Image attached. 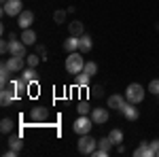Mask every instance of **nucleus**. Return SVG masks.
<instances>
[{"instance_id": "nucleus-16", "label": "nucleus", "mask_w": 159, "mask_h": 157, "mask_svg": "<svg viewBox=\"0 0 159 157\" xmlns=\"http://www.w3.org/2000/svg\"><path fill=\"white\" fill-rule=\"evenodd\" d=\"M21 76L25 79V83H28V85H30V83L34 85L38 81V72H36V68H32V66H25L24 70H21Z\"/></svg>"}, {"instance_id": "nucleus-22", "label": "nucleus", "mask_w": 159, "mask_h": 157, "mask_svg": "<svg viewBox=\"0 0 159 157\" xmlns=\"http://www.w3.org/2000/svg\"><path fill=\"white\" fill-rule=\"evenodd\" d=\"M108 138L112 140V145H117V146L123 145V132H121V130H117V127L108 132Z\"/></svg>"}, {"instance_id": "nucleus-11", "label": "nucleus", "mask_w": 159, "mask_h": 157, "mask_svg": "<svg viewBox=\"0 0 159 157\" xmlns=\"http://www.w3.org/2000/svg\"><path fill=\"white\" fill-rule=\"evenodd\" d=\"M89 117L93 119V123H106L108 121V117H110V113H108V109H91V113H89Z\"/></svg>"}, {"instance_id": "nucleus-33", "label": "nucleus", "mask_w": 159, "mask_h": 157, "mask_svg": "<svg viewBox=\"0 0 159 157\" xmlns=\"http://www.w3.org/2000/svg\"><path fill=\"white\" fill-rule=\"evenodd\" d=\"M102 91H104V89H102V87H100V85H98V87H93V89H91V94H93V96H102Z\"/></svg>"}, {"instance_id": "nucleus-31", "label": "nucleus", "mask_w": 159, "mask_h": 157, "mask_svg": "<svg viewBox=\"0 0 159 157\" xmlns=\"http://www.w3.org/2000/svg\"><path fill=\"white\" fill-rule=\"evenodd\" d=\"M0 53H9V38L0 43Z\"/></svg>"}, {"instance_id": "nucleus-4", "label": "nucleus", "mask_w": 159, "mask_h": 157, "mask_svg": "<svg viewBox=\"0 0 159 157\" xmlns=\"http://www.w3.org/2000/svg\"><path fill=\"white\" fill-rule=\"evenodd\" d=\"M91 127H93V119L87 117V115H79V119L74 121V125H72L74 134H79V136L89 134V132H91Z\"/></svg>"}, {"instance_id": "nucleus-8", "label": "nucleus", "mask_w": 159, "mask_h": 157, "mask_svg": "<svg viewBox=\"0 0 159 157\" xmlns=\"http://www.w3.org/2000/svg\"><path fill=\"white\" fill-rule=\"evenodd\" d=\"M47 117H49V109L47 106H34L30 110V121H34V123L47 121Z\"/></svg>"}, {"instance_id": "nucleus-3", "label": "nucleus", "mask_w": 159, "mask_h": 157, "mask_svg": "<svg viewBox=\"0 0 159 157\" xmlns=\"http://www.w3.org/2000/svg\"><path fill=\"white\" fill-rule=\"evenodd\" d=\"M76 149H79V153H81V155H91V153L98 149V140H96V138H91L89 134H83V136H81V140H79V146H76Z\"/></svg>"}, {"instance_id": "nucleus-2", "label": "nucleus", "mask_w": 159, "mask_h": 157, "mask_svg": "<svg viewBox=\"0 0 159 157\" xmlns=\"http://www.w3.org/2000/svg\"><path fill=\"white\" fill-rule=\"evenodd\" d=\"M125 98H127V102H132V104H140V102L144 100V87L140 83H129L125 87Z\"/></svg>"}, {"instance_id": "nucleus-19", "label": "nucleus", "mask_w": 159, "mask_h": 157, "mask_svg": "<svg viewBox=\"0 0 159 157\" xmlns=\"http://www.w3.org/2000/svg\"><path fill=\"white\" fill-rule=\"evenodd\" d=\"M21 40H24L25 45H36V32H34L32 28L21 30Z\"/></svg>"}, {"instance_id": "nucleus-28", "label": "nucleus", "mask_w": 159, "mask_h": 157, "mask_svg": "<svg viewBox=\"0 0 159 157\" xmlns=\"http://www.w3.org/2000/svg\"><path fill=\"white\" fill-rule=\"evenodd\" d=\"M76 110H79V115H89V113H91V106H89V102L83 100V102L76 104Z\"/></svg>"}, {"instance_id": "nucleus-14", "label": "nucleus", "mask_w": 159, "mask_h": 157, "mask_svg": "<svg viewBox=\"0 0 159 157\" xmlns=\"http://www.w3.org/2000/svg\"><path fill=\"white\" fill-rule=\"evenodd\" d=\"M9 149H15V151H21L24 149V138H21V134H9Z\"/></svg>"}, {"instance_id": "nucleus-35", "label": "nucleus", "mask_w": 159, "mask_h": 157, "mask_svg": "<svg viewBox=\"0 0 159 157\" xmlns=\"http://www.w3.org/2000/svg\"><path fill=\"white\" fill-rule=\"evenodd\" d=\"M157 157H159V151H157Z\"/></svg>"}, {"instance_id": "nucleus-23", "label": "nucleus", "mask_w": 159, "mask_h": 157, "mask_svg": "<svg viewBox=\"0 0 159 157\" xmlns=\"http://www.w3.org/2000/svg\"><path fill=\"white\" fill-rule=\"evenodd\" d=\"M112 140H110L108 136H104V138H98V149H102V151H106V153H110V149H112Z\"/></svg>"}, {"instance_id": "nucleus-29", "label": "nucleus", "mask_w": 159, "mask_h": 157, "mask_svg": "<svg viewBox=\"0 0 159 157\" xmlns=\"http://www.w3.org/2000/svg\"><path fill=\"white\" fill-rule=\"evenodd\" d=\"M148 94H153V96H159V79H153V81L148 83Z\"/></svg>"}, {"instance_id": "nucleus-15", "label": "nucleus", "mask_w": 159, "mask_h": 157, "mask_svg": "<svg viewBox=\"0 0 159 157\" xmlns=\"http://www.w3.org/2000/svg\"><path fill=\"white\" fill-rule=\"evenodd\" d=\"M134 157H155V151L151 149L148 142H140V146L134 151Z\"/></svg>"}, {"instance_id": "nucleus-30", "label": "nucleus", "mask_w": 159, "mask_h": 157, "mask_svg": "<svg viewBox=\"0 0 159 157\" xmlns=\"http://www.w3.org/2000/svg\"><path fill=\"white\" fill-rule=\"evenodd\" d=\"M148 145H151V149L155 151V157H157V151H159V138H155V140H151Z\"/></svg>"}, {"instance_id": "nucleus-25", "label": "nucleus", "mask_w": 159, "mask_h": 157, "mask_svg": "<svg viewBox=\"0 0 159 157\" xmlns=\"http://www.w3.org/2000/svg\"><path fill=\"white\" fill-rule=\"evenodd\" d=\"M40 60H43V58H40V53H30V55H25V64H28V66H32V68H36Z\"/></svg>"}, {"instance_id": "nucleus-17", "label": "nucleus", "mask_w": 159, "mask_h": 157, "mask_svg": "<svg viewBox=\"0 0 159 157\" xmlns=\"http://www.w3.org/2000/svg\"><path fill=\"white\" fill-rule=\"evenodd\" d=\"M11 74H13V70L7 66V62H2V64H0V85H2V87L11 83Z\"/></svg>"}, {"instance_id": "nucleus-20", "label": "nucleus", "mask_w": 159, "mask_h": 157, "mask_svg": "<svg viewBox=\"0 0 159 157\" xmlns=\"http://www.w3.org/2000/svg\"><path fill=\"white\" fill-rule=\"evenodd\" d=\"M68 32H70L72 36H83V34H85V25L76 19V21H72V24H68Z\"/></svg>"}, {"instance_id": "nucleus-34", "label": "nucleus", "mask_w": 159, "mask_h": 157, "mask_svg": "<svg viewBox=\"0 0 159 157\" xmlns=\"http://www.w3.org/2000/svg\"><path fill=\"white\" fill-rule=\"evenodd\" d=\"M4 2H7V0H2V4H4Z\"/></svg>"}, {"instance_id": "nucleus-32", "label": "nucleus", "mask_w": 159, "mask_h": 157, "mask_svg": "<svg viewBox=\"0 0 159 157\" xmlns=\"http://www.w3.org/2000/svg\"><path fill=\"white\" fill-rule=\"evenodd\" d=\"M91 155H93V157H108L110 153H106V151H102V149H96V151H93Z\"/></svg>"}, {"instance_id": "nucleus-24", "label": "nucleus", "mask_w": 159, "mask_h": 157, "mask_svg": "<svg viewBox=\"0 0 159 157\" xmlns=\"http://www.w3.org/2000/svg\"><path fill=\"white\" fill-rule=\"evenodd\" d=\"M13 125H15V123H13V119L4 117V119L0 121V132H2V134H11L13 132Z\"/></svg>"}, {"instance_id": "nucleus-10", "label": "nucleus", "mask_w": 159, "mask_h": 157, "mask_svg": "<svg viewBox=\"0 0 159 157\" xmlns=\"http://www.w3.org/2000/svg\"><path fill=\"white\" fill-rule=\"evenodd\" d=\"M7 66L11 68L13 72H21L28 64H25V58H21V55H11V58L7 60Z\"/></svg>"}, {"instance_id": "nucleus-6", "label": "nucleus", "mask_w": 159, "mask_h": 157, "mask_svg": "<svg viewBox=\"0 0 159 157\" xmlns=\"http://www.w3.org/2000/svg\"><path fill=\"white\" fill-rule=\"evenodd\" d=\"M13 100H17V91H15V85L11 81L9 85H4L0 89V104L2 106H9V104H13Z\"/></svg>"}, {"instance_id": "nucleus-18", "label": "nucleus", "mask_w": 159, "mask_h": 157, "mask_svg": "<svg viewBox=\"0 0 159 157\" xmlns=\"http://www.w3.org/2000/svg\"><path fill=\"white\" fill-rule=\"evenodd\" d=\"M79 38H81V36H72V34H70V36L64 40V51H66V53H74V51H79Z\"/></svg>"}, {"instance_id": "nucleus-26", "label": "nucleus", "mask_w": 159, "mask_h": 157, "mask_svg": "<svg viewBox=\"0 0 159 157\" xmlns=\"http://www.w3.org/2000/svg\"><path fill=\"white\" fill-rule=\"evenodd\" d=\"M83 72L89 74V76H96V72H98V64H96V62H85V68H83Z\"/></svg>"}, {"instance_id": "nucleus-1", "label": "nucleus", "mask_w": 159, "mask_h": 157, "mask_svg": "<svg viewBox=\"0 0 159 157\" xmlns=\"http://www.w3.org/2000/svg\"><path fill=\"white\" fill-rule=\"evenodd\" d=\"M83 68H85V60L81 58V51L68 53V58H66V72L79 74V72H83Z\"/></svg>"}, {"instance_id": "nucleus-13", "label": "nucleus", "mask_w": 159, "mask_h": 157, "mask_svg": "<svg viewBox=\"0 0 159 157\" xmlns=\"http://www.w3.org/2000/svg\"><path fill=\"white\" fill-rule=\"evenodd\" d=\"M93 49V38L89 36V34H83V36L79 38V51L81 53H89Z\"/></svg>"}, {"instance_id": "nucleus-12", "label": "nucleus", "mask_w": 159, "mask_h": 157, "mask_svg": "<svg viewBox=\"0 0 159 157\" xmlns=\"http://www.w3.org/2000/svg\"><path fill=\"white\" fill-rule=\"evenodd\" d=\"M121 113H123V117H125L127 121H136L138 117H140V110L136 109V104H132V102H127Z\"/></svg>"}, {"instance_id": "nucleus-5", "label": "nucleus", "mask_w": 159, "mask_h": 157, "mask_svg": "<svg viewBox=\"0 0 159 157\" xmlns=\"http://www.w3.org/2000/svg\"><path fill=\"white\" fill-rule=\"evenodd\" d=\"M24 11V2L21 0H7L2 4V13L7 17H19V13Z\"/></svg>"}, {"instance_id": "nucleus-9", "label": "nucleus", "mask_w": 159, "mask_h": 157, "mask_svg": "<svg viewBox=\"0 0 159 157\" xmlns=\"http://www.w3.org/2000/svg\"><path fill=\"white\" fill-rule=\"evenodd\" d=\"M125 104H127V98H125V96H119V94L108 96V109L119 110V113H121V110L125 109Z\"/></svg>"}, {"instance_id": "nucleus-21", "label": "nucleus", "mask_w": 159, "mask_h": 157, "mask_svg": "<svg viewBox=\"0 0 159 157\" xmlns=\"http://www.w3.org/2000/svg\"><path fill=\"white\" fill-rule=\"evenodd\" d=\"M89 81H91V76L85 72H79V74H74V85H79V87H87L89 85Z\"/></svg>"}, {"instance_id": "nucleus-7", "label": "nucleus", "mask_w": 159, "mask_h": 157, "mask_svg": "<svg viewBox=\"0 0 159 157\" xmlns=\"http://www.w3.org/2000/svg\"><path fill=\"white\" fill-rule=\"evenodd\" d=\"M32 24H34V13L30 11V9H24V11L19 13V17H17V25L21 30H25V28H32Z\"/></svg>"}, {"instance_id": "nucleus-27", "label": "nucleus", "mask_w": 159, "mask_h": 157, "mask_svg": "<svg viewBox=\"0 0 159 157\" xmlns=\"http://www.w3.org/2000/svg\"><path fill=\"white\" fill-rule=\"evenodd\" d=\"M66 15H68V11H64V9L55 11L53 13V21H55V24H64V21H66Z\"/></svg>"}]
</instances>
